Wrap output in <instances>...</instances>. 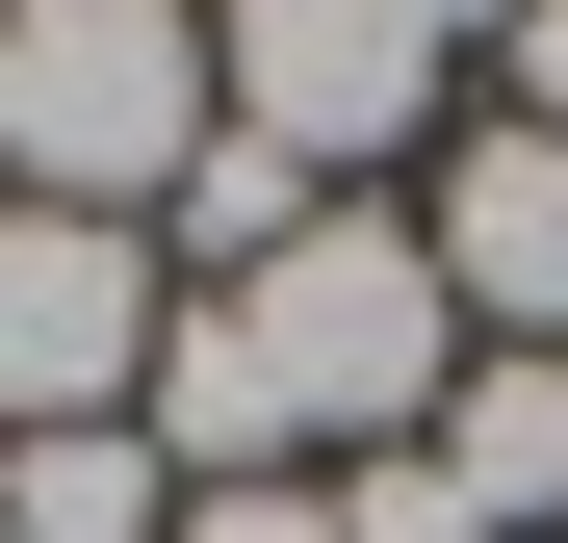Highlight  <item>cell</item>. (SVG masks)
<instances>
[{
  "instance_id": "obj_5",
  "label": "cell",
  "mask_w": 568,
  "mask_h": 543,
  "mask_svg": "<svg viewBox=\"0 0 568 543\" xmlns=\"http://www.w3.org/2000/svg\"><path fill=\"white\" fill-rule=\"evenodd\" d=\"M414 233H439V285H465V336H491V362H568V130L465 104L439 181H414Z\"/></svg>"
},
{
  "instance_id": "obj_10",
  "label": "cell",
  "mask_w": 568,
  "mask_h": 543,
  "mask_svg": "<svg viewBox=\"0 0 568 543\" xmlns=\"http://www.w3.org/2000/svg\"><path fill=\"white\" fill-rule=\"evenodd\" d=\"M181 543H336V492H181Z\"/></svg>"
},
{
  "instance_id": "obj_7",
  "label": "cell",
  "mask_w": 568,
  "mask_h": 543,
  "mask_svg": "<svg viewBox=\"0 0 568 543\" xmlns=\"http://www.w3.org/2000/svg\"><path fill=\"white\" fill-rule=\"evenodd\" d=\"M0 543H181V466L130 414H78V440H0Z\"/></svg>"
},
{
  "instance_id": "obj_9",
  "label": "cell",
  "mask_w": 568,
  "mask_h": 543,
  "mask_svg": "<svg viewBox=\"0 0 568 543\" xmlns=\"http://www.w3.org/2000/svg\"><path fill=\"white\" fill-rule=\"evenodd\" d=\"M491 104H517V130H568V0H517V27H491Z\"/></svg>"
},
{
  "instance_id": "obj_3",
  "label": "cell",
  "mask_w": 568,
  "mask_h": 543,
  "mask_svg": "<svg viewBox=\"0 0 568 543\" xmlns=\"http://www.w3.org/2000/svg\"><path fill=\"white\" fill-rule=\"evenodd\" d=\"M207 78H233V130H258L284 181H336V208H388V181L465 130L439 0H207Z\"/></svg>"
},
{
  "instance_id": "obj_6",
  "label": "cell",
  "mask_w": 568,
  "mask_h": 543,
  "mask_svg": "<svg viewBox=\"0 0 568 543\" xmlns=\"http://www.w3.org/2000/svg\"><path fill=\"white\" fill-rule=\"evenodd\" d=\"M439 466H465V517H491V543H568V362H491V336H465Z\"/></svg>"
},
{
  "instance_id": "obj_8",
  "label": "cell",
  "mask_w": 568,
  "mask_h": 543,
  "mask_svg": "<svg viewBox=\"0 0 568 543\" xmlns=\"http://www.w3.org/2000/svg\"><path fill=\"white\" fill-rule=\"evenodd\" d=\"M336 492V543H491V517H465V466H439V440H388V466H311Z\"/></svg>"
},
{
  "instance_id": "obj_1",
  "label": "cell",
  "mask_w": 568,
  "mask_h": 543,
  "mask_svg": "<svg viewBox=\"0 0 568 543\" xmlns=\"http://www.w3.org/2000/svg\"><path fill=\"white\" fill-rule=\"evenodd\" d=\"M233 78H207V0H0V208H104L155 233L207 181Z\"/></svg>"
},
{
  "instance_id": "obj_4",
  "label": "cell",
  "mask_w": 568,
  "mask_h": 543,
  "mask_svg": "<svg viewBox=\"0 0 568 543\" xmlns=\"http://www.w3.org/2000/svg\"><path fill=\"white\" fill-rule=\"evenodd\" d=\"M155 336H181V259H155V233H104V208H0V440L130 414Z\"/></svg>"
},
{
  "instance_id": "obj_11",
  "label": "cell",
  "mask_w": 568,
  "mask_h": 543,
  "mask_svg": "<svg viewBox=\"0 0 568 543\" xmlns=\"http://www.w3.org/2000/svg\"><path fill=\"white\" fill-rule=\"evenodd\" d=\"M491 27H517V0H439V52H491Z\"/></svg>"
},
{
  "instance_id": "obj_2",
  "label": "cell",
  "mask_w": 568,
  "mask_h": 543,
  "mask_svg": "<svg viewBox=\"0 0 568 543\" xmlns=\"http://www.w3.org/2000/svg\"><path fill=\"white\" fill-rule=\"evenodd\" d=\"M207 311L258 336L284 440H336V466L439 440V389H465V285H439V233H414V208H311V233H284L258 285H207Z\"/></svg>"
}]
</instances>
